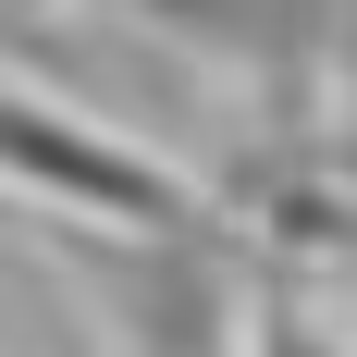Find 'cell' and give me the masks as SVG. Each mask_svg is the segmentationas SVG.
<instances>
[{
    "mask_svg": "<svg viewBox=\"0 0 357 357\" xmlns=\"http://www.w3.org/2000/svg\"><path fill=\"white\" fill-rule=\"evenodd\" d=\"M13 173H50V185H86V197H111V210H136V222H173L185 197L148 160H111V148H74L62 136V111H13Z\"/></svg>",
    "mask_w": 357,
    "mask_h": 357,
    "instance_id": "cell-1",
    "label": "cell"
},
{
    "mask_svg": "<svg viewBox=\"0 0 357 357\" xmlns=\"http://www.w3.org/2000/svg\"><path fill=\"white\" fill-rule=\"evenodd\" d=\"M271 357H308V333H271Z\"/></svg>",
    "mask_w": 357,
    "mask_h": 357,
    "instance_id": "cell-2",
    "label": "cell"
}]
</instances>
